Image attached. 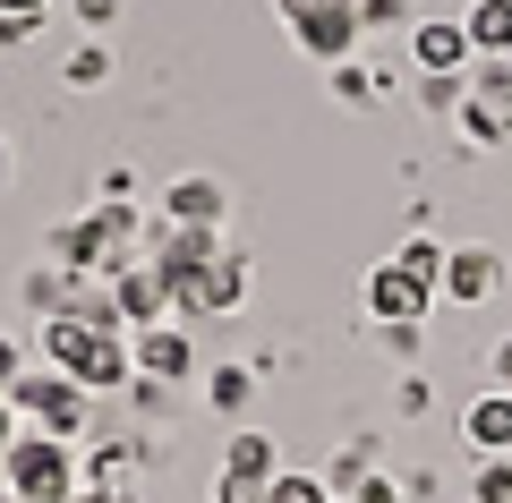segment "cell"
I'll return each instance as SVG.
<instances>
[{
	"label": "cell",
	"instance_id": "30",
	"mask_svg": "<svg viewBox=\"0 0 512 503\" xmlns=\"http://www.w3.org/2000/svg\"><path fill=\"white\" fill-rule=\"evenodd\" d=\"M18 435H26V418H18V401L0 393V461H9V444H18Z\"/></svg>",
	"mask_w": 512,
	"mask_h": 503
},
{
	"label": "cell",
	"instance_id": "23",
	"mask_svg": "<svg viewBox=\"0 0 512 503\" xmlns=\"http://www.w3.org/2000/svg\"><path fill=\"white\" fill-rule=\"evenodd\" d=\"M470 503H512V452H504V461H478Z\"/></svg>",
	"mask_w": 512,
	"mask_h": 503
},
{
	"label": "cell",
	"instance_id": "24",
	"mask_svg": "<svg viewBox=\"0 0 512 503\" xmlns=\"http://www.w3.org/2000/svg\"><path fill=\"white\" fill-rule=\"evenodd\" d=\"M419 103H427V111H461V103H470V77H427Z\"/></svg>",
	"mask_w": 512,
	"mask_h": 503
},
{
	"label": "cell",
	"instance_id": "5",
	"mask_svg": "<svg viewBox=\"0 0 512 503\" xmlns=\"http://www.w3.org/2000/svg\"><path fill=\"white\" fill-rule=\"evenodd\" d=\"M359 35H367V26H359V9H350V0H308V9L291 18V43H299L308 60H325V69H342Z\"/></svg>",
	"mask_w": 512,
	"mask_h": 503
},
{
	"label": "cell",
	"instance_id": "27",
	"mask_svg": "<svg viewBox=\"0 0 512 503\" xmlns=\"http://www.w3.org/2000/svg\"><path fill=\"white\" fill-rule=\"evenodd\" d=\"M18 376H26V342H18V333H0V393H9Z\"/></svg>",
	"mask_w": 512,
	"mask_h": 503
},
{
	"label": "cell",
	"instance_id": "31",
	"mask_svg": "<svg viewBox=\"0 0 512 503\" xmlns=\"http://www.w3.org/2000/svg\"><path fill=\"white\" fill-rule=\"evenodd\" d=\"M0 18H52V0H0Z\"/></svg>",
	"mask_w": 512,
	"mask_h": 503
},
{
	"label": "cell",
	"instance_id": "13",
	"mask_svg": "<svg viewBox=\"0 0 512 503\" xmlns=\"http://www.w3.org/2000/svg\"><path fill=\"white\" fill-rule=\"evenodd\" d=\"M461 435H470L478 461H504V452H512V393H495V384H487V393L461 410Z\"/></svg>",
	"mask_w": 512,
	"mask_h": 503
},
{
	"label": "cell",
	"instance_id": "1",
	"mask_svg": "<svg viewBox=\"0 0 512 503\" xmlns=\"http://www.w3.org/2000/svg\"><path fill=\"white\" fill-rule=\"evenodd\" d=\"M43 367L77 376L86 393H128V384H137V350H128V333H94L86 316H43Z\"/></svg>",
	"mask_w": 512,
	"mask_h": 503
},
{
	"label": "cell",
	"instance_id": "6",
	"mask_svg": "<svg viewBox=\"0 0 512 503\" xmlns=\"http://www.w3.org/2000/svg\"><path fill=\"white\" fill-rule=\"evenodd\" d=\"M171 307L180 316H239L248 307V256H214L188 290H171Z\"/></svg>",
	"mask_w": 512,
	"mask_h": 503
},
{
	"label": "cell",
	"instance_id": "34",
	"mask_svg": "<svg viewBox=\"0 0 512 503\" xmlns=\"http://www.w3.org/2000/svg\"><path fill=\"white\" fill-rule=\"evenodd\" d=\"M0 188H9V137H0Z\"/></svg>",
	"mask_w": 512,
	"mask_h": 503
},
{
	"label": "cell",
	"instance_id": "12",
	"mask_svg": "<svg viewBox=\"0 0 512 503\" xmlns=\"http://www.w3.org/2000/svg\"><path fill=\"white\" fill-rule=\"evenodd\" d=\"M111 282V307H120V324L128 333H146V324H163V307H171V282L154 265H120V273H103Z\"/></svg>",
	"mask_w": 512,
	"mask_h": 503
},
{
	"label": "cell",
	"instance_id": "3",
	"mask_svg": "<svg viewBox=\"0 0 512 503\" xmlns=\"http://www.w3.org/2000/svg\"><path fill=\"white\" fill-rule=\"evenodd\" d=\"M9 495H35V503H77V486H86V469H77V444H60V435H35L26 427L18 444H9Z\"/></svg>",
	"mask_w": 512,
	"mask_h": 503
},
{
	"label": "cell",
	"instance_id": "35",
	"mask_svg": "<svg viewBox=\"0 0 512 503\" xmlns=\"http://www.w3.org/2000/svg\"><path fill=\"white\" fill-rule=\"evenodd\" d=\"M0 503H35V495H0Z\"/></svg>",
	"mask_w": 512,
	"mask_h": 503
},
{
	"label": "cell",
	"instance_id": "29",
	"mask_svg": "<svg viewBox=\"0 0 512 503\" xmlns=\"http://www.w3.org/2000/svg\"><path fill=\"white\" fill-rule=\"evenodd\" d=\"M214 503H265V486H248V478H214Z\"/></svg>",
	"mask_w": 512,
	"mask_h": 503
},
{
	"label": "cell",
	"instance_id": "36",
	"mask_svg": "<svg viewBox=\"0 0 512 503\" xmlns=\"http://www.w3.org/2000/svg\"><path fill=\"white\" fill-rule=\"evenodd\" d=\"M333 503H350V495H333Z\"/></svg>",
	"mask_w": 512,
	"mask_h": 503
},
{
	"label": "cell",
	"instance_id": "11",
	"mask_svg": "<svg viewBox=\"0 0 512 503\" xmlns=\"http://www.w3.org/2000/svg\"><path fill=\"white\" fill-rule=\"evenodd\" d=\"M214 256H222V239H214V231H180V222H163V231H154V256H146V265L163 273L171 290H188L205 265H214Z\"/></svg>",
	"mask_w": 512,
	"mask_h": 503
},
{
	"label": "cell",
	"instance_id": "28",
	"mask_svg": "<svg viewBox=\"0 0 512 503\" xmlns=\"http://www.w3.org/2000/svg\"><path fill=\"white\" fill-rule=\"evenodd\" d=\"M43 18H0V52H18V43H35Z\"/></svg>",
	"mask_w": 512,
	"mask_h": 503
},
{
	"label": "cell",
	"instance_id": "32",
	"mask_svg": "<svg viewBox=\"0 0 512 503\" xmlns=\"http://www.w3.org/2000/svg\"><path fill=\"white\" fill-rule=\"evenodd\" d=\"M487 367H495V393H512V342H495V359H487Z\"/></svg>",
	"mask_w": 512,
	"mask_h": 503
},
{
	"label": "cell",
	"instance_id": "7",
	"mask_svg": "<svg viewBox=\"0 0 512 503\" xmlns=\"http://www.w3.org/2000/svg\"><path fill=\"white\" fill-rule=\"evenodd\" d=\"M495 290H504V248H453L444 256V282H436L444 307H487Z\"/></svg>",
	"mask_w": 512,
	"mask_h": 503
},
{
	"label": "cell",
	"instance_id": "19",
	"mask_svg": "<svg viewBox=\"0 0 512 503\" xmlns=\"http://www.w3.org/2000/svg\"><path fill=\"white\" fill-rule=\"evenodd\" d=\"M453 120H461V137H470V145H504V137H512V120H504L495 103H478V94L453 111Z\"/></svg>",
	"mask_w": 512,
	"mask_h": 503
},
{
	"label": "cell",
	"instance_id": "20",
	"mask_svg": "<svg viewBox=\"0 0 512 503\" xmlns=\"http://www.w3.org/2000/svg\"><path fill=\"white\" fill-rule=\"evenodd\" d=\"M470 94L478 103H495L512 120V60H470Z\"/></svg>",
	"mask_w": 512,
	"mask_h": 503
},
{
	"label": "cell",
	"instance_id": "9",
	"mask_svg": "<svg viewBox=\"0 0 512 503\" xmlns=\"http://www.w3.org/2000/svg\"><path fill=\"white\" fill-rule=\"evenodd\" d=\"M410 60H419V77H461L478 60V43L461 18H419L410 26Z\"/></svg>",
	"mask_w": 512,
	"mask_h": 503
},
{
	"label": "cell",
	"instance_id": "8",
	"mask_svg": "<svg viewBox=\"0 0 512 503\" xmlns=\"http://www.w3.org/2000/svg\"><path fill=\"white\" fill-rule=\"evenodd\" d=\"M163 222H180V231H222V222H231V188H222L214 171H188V180L163 188Z\"/></svg>",
	"mask_w": 512,
	"mask_h": 503
},
{
	"label": "cell",
	"instance_id": "10",
	"mask_svg": "<svg viewBox=\"0 0 512 503\" xmlns=\"http://www.w3.org/2000/svg\"><path fill=\"white\" fill-rule=\"evenodd\" d=\"M128 350H137V376L146 384H188L197 376V342H188L180 324H146V333H128Z\"/></svg>",
	"mask_w": 512,
	"mask_h": 503
},
{
	"label": "cell",
	"instance_id": "17",
	"mask_svg": "<svg viewBox=\"0 0 512 503\" xmlns=\"http://www.w3.org/2000/svg\"><path fill=\"white\" fill-rule=\"evenodd\" d=\"M60 86H77V94H103L111 86V52H103V35H86L69 52V69H60Z\"/></svg>",
	"mask_w": 512,
	"mask_h": 503
},
{
	"label": "cell",
	"instance_id": "2",
	"mask_svg": "<svg viewBox=\"0 0 512 503\" xmlns=\"http://www.w3.org/2000/svg\"><path fill=\"white\" fill-rule=\"evenodd\" d=\"M9 401H18V418L35 435H60V444H77L86 418H94V393L77 376H60V367H26V376L9 384Z\"/></svg>",
	"mask_w": 512,
	"mask_h": 503
},
{
	"label": "cell",
	"instance_id": "18",
	"mask_svg": "<svg viewBox=\"0 0 512 503\" xmlns=\"http://www.w3.org/2000/svg\"><path fill=\"white\" fill-rule=\"evenodd\" d=\"M325 77H333V103H350V111L384 94V69H359V60H342V69H325Z\"/></svg>",
	"mask_w": 512,
	"mask_h": 503
},
{
	"label": "cell",
	"instance_id": "33",
	"mask_svg": "<svg viewBox=\"0 0 512 503\" xmlns=\"http://www.w3.org/2000/svg\"><path fill=\"white\" fill-rule=\"evenodd\" d=\"M77 503H128V495H103V486H77Z\"/></svg>",
	"mask_w": 512,
	"mask_h": 503
},
{
	"label": "cell",
	"instance_id": "26",
	"mask_svg": "<svg viewBox=\"0 0 512 503\" xmlns=\"http://www.w3.org/2000/svg\"><path fill=\"white\" fill-rule=\"evenodd\" d=\"M359 9V26H402L410 18V0H350Z\"/></svg>",
	"mask_w": 512,
	"mask_h": 503
},
{
	"label": "cell",
	"instance_id": "22",
	"mask_svg": "<svg viewBox=\"0 0 512 503\" xmlns=\"http://www.w3.org/2000/svg\"><path fill=\"white\" fill-rule=\"evenodd\" d=\"M265 503H333V486L308 478V469H282V478L265 486Z\"/></svg>",
	"mask_w": 512,
	"mask_h": 503
},
{
	"label": "cell",
	"instance_id": "21",
	"mask_svg": "<svg viewBox=\"0 0 512 503\" xmlns=\"http://www.w3.org/2000/svg\"><path fill=\"white\" fill-rule=\"evenodd\" d=\"M444 256H453V248H436V239H427V231H410L402 248H393V265H410V273H419V282H444Z\"/></svg>",
	"mask_w": 512,
	"mask_h": 503
},
{
	"label": "cell",
	"instance_id": "25",
	"mask_svg": "<svg viewBox=\"0 0 512 503\" xmlns=\"http://www.w3.org/2000/svg\"><path fill=\"white\" fill-rule=\"evenodd\" d=\"M69 18L86 26V35H111V26H120V0H69Z\"/></svg>",
	"mask_w": 512,
	"mask_h": 503
},
{
	"label": "cell",
	"instance_id": "15",
	"mask_svg": "<svg viewBox=\"0 0 512 503\" xmlns=\"http://www.w3.org/2000/svg\"><path fill=\"white\" fill-rule=\"evenodd\" d=\"M461 26H470L478 60H512V0H470V9H461Z\"/></svg>",
	"mask_w": 512,
	"mask_h": 503
},
{
	"label": "cell",
	"instance_id": "4",
	"mask_svg": "<svg viewBox=\"0 0 512 503\" xmlns=\"http://www.w3.org/2000/svg\"><path fill=\"white\" fill-rule=\"evenodd\" d=\"M359 299H367V316H376V324H427V316H436V282H419V273L393 265V256L359 282Z\"/></svg>",
	"mask_w": 512,
	"mask_h": 503
},
{
	"label": "cell",
	"instance_id": "14",
	"mask_svg": "<svg viewBox=\"0 0 512 503\" xmlns=\"http://www.w3.org/2000/svg\"><path fill=\"white\" fill-rule=\"evenodd\" d=\"M222 478L274 486V478H282V452H274V435H256V427H239V435H231V461H222Z\"/></svg>",
	"mask_w": 512,
	"mask_h": 503
},
{
	"label": "cell",
	"instance_id": "16",
	"mask_svg": "<svg viewBox=\"0 0 512 503\" xmlns=\"http://www.w3.org/2000/svg\"><path fill=\"white\" fill-rule=\"evenodd\" d=\"M205 401H214L222 418H239V410L256 401V376H248V367H231V359H222V367H205Z\"/></svg>",
	"mask_w": 512,
	"mask_h": 503
}]
</instances>
